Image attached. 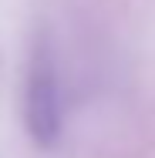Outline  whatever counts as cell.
<instances>
[{
    "instance_id": "cell-1",
    "label": "cell",
    "mask_w": 155,
    "mask_h": 158,
    "mask_svg": "<svg viewBox=\"0 0 155 158\" xmlns=\"http://www.w3.org/2000/svg\"><path fill=\"white\" fill-rule=\"evenodd\" d=\"M24 108H27V128H31L34 141L44 148H54L61 138V84H58V71H54L47 47L34 54Z\"/></svg>"
}]
</instances>
